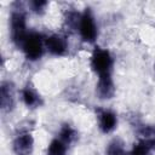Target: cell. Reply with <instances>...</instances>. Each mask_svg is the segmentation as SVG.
I'll return each mask as SVG.
<instances>
[{
  "instance_id": "obj_1",
  "label": "cell",
  "mask_w": 155,
  "mask_h": 155,
  "mask_svg": "<svg viewBox=\"0 0 155 155\" xmlns=\"http://www.w3.org/2000/svg\"><path fill=\"white\" fill-rule=\"evenodd\" d=\"M27 29L28 28H27L25 11L23 8H15L10 16V33H11V40L15 44V46L21 48L24 39L29 33Z\"/></svg>"
},
{
  "instance_id": "obj_2",
  "label": "cell",
  "mask_w": 155,
  "mask_h": 155,
  "mask_svg": "<svg viewBox=\"0 0 155 155\" xmlns=\"http://www.w3.org/2000/svg\"><path fill=\"white\" fill-rule=\"evenodd\" d=\"M90 67L92 71L98 76L113 74L114 58L107 48L96 47L90 58Z\"/></svg>"
},
{
  "instance_id": "obj_3",
  "label": "cell",
  "mask_w": 155,
  "mask_h": 155,
  "mask_svg": "<svg viewBox=\"0 0 155 155\" xmlns=\"http://www.w3.org/2000/svg\"><path fill=\"white\" fill-rule=\"evenodd\" d=\"M21 50L28 61H39L45 51V39L38 31H29L21 46Z\"/></svg>"
},
{
  "instance_id": "obj_4",
  "label": "cell",
  "mask_w": 155,
  "mask_h": 155,
  "mask_svg": "<svg viewBox=\"0 0 155 155\" xmlns=\"http://www.w3.org/2000/svg\"><path fill=\"white\" fill-rule=\"evenodd\" d=\"M78 30L80 33L82 41L88 42V44H92L96 41V39L98 36V28H97V23H96L93 12L90 7H86L84 10V12L80 15Z\"/></svg>"
},
{
  "instance_id": "obj_5",
  "label": "cell",
  "mask_w": 155,
  "mask_h": 155,
  "mask_svg": "<svg viewBox=\"0 0 155 155\" xmlns=\"http://www.w3.org/2000/svg\"><path fill=\"white\" fill-rule=\"evenodd\" d=\"M15 155H31L34 150V137L29 131H19L12 142Z\"/></svg>"
},
{
  "instance_id": "obj_6",
  "label": "cell",
  "mask_w": 155,
  "mask_h": 155,
  "mask_svg": "<svg viewBox=\"0 0 155 155\" xmlns=\"http://www.w3.org/2000/svg\"><path fill=\"white\" fill-rule=\"evenodd\" d=\"M45 48L50 54L56 57H62L67 54L69 45L64 36L59 34H52L45 39Z\"/></svg>"
},
{
  "instance_id": "obj_7",
  "label": "cell",
  "mask_w": 155,
  "mask_h": 155,
  "mask_svg": "<svg viewBox=\"0 0 155 155\" xmlns=\"http://www.w3.org/2000/svg\"><path fill=\"white\" fill-rule=\"evenodd\" d=\"M115 84L113 80V74H107L98 76V81L96 85V93L99 99L107 101L111 99L115 96Z\"/></svg>"
},
{
  "instance_id": "obj_8",
  "label": "cell",
  "mask_w": 155,
  "mask_h": 155,
  "mask_svg": "<svg viewBox=\"0 0 155 155\" xmlns=\"http://www.w3.org/2000/svg\"><path fill=\"white\" fill-rule=\"evenodd\" d=\"M98 127L103 133H111L117 126V115L110 109H99L97 111Z\"/></svg>"
},
{
  "instance_id": "obj_9",
  "label": "cell",
  "mask_w": 155,
  "mask_h": 155,
  "mask_svg": "<svg viewBox=\"0 0 155 155\" xmlns=\"http://www.w3.org/2000/svg\"><path fill=\"white\" fill-rule=\"evenodd\" d=\"M0 104L2 111H11L15 108V86L11 81H2L0 86Z\"/></svg>"
},
{
  "instance_id": "obj_10",
  "label": "cell",
  "mask_w": 155,
  "mask_h": 155,
  "mask_svg": "<svg viewBox=\"0 0 155 155\" xmlns=\"http://www.w3.org/2000/svg\"><path fill=\"white\" fill-rule=\"evenodd\" d=\"M21 98L24 105L29 109H36L42 105V97L31 84H27L21 90Z\"/></svg>"
},
{
  "instance_id": "obj_11",
  "label": "cell",
  "mask_w": 155,
  "mask_h": 155,
  "mask_svg": "<svg viewBox=\"0 0 155 155\" xmlns=\"http://www.w3.org/2000/svg\"><path fill=\"white\" fill-rule=\"evenodd\" d=\"M137 142H140L149 147L151 150L155 149V126L143 125L137 130Z\"/></svg>"
},
{
  "instance_id": "obj_12",
  "label": "cell",
  "mask_w": 155,
  "mask_h": 155,
  "mask_svg": "<svg viewBox=\"0 0 155 155\" xmlns=\"http://www.w3.org/2000/svg\"><path fill=\"white\" fill-rule=\"evenodd\" d=\"M58 138L65 144V145H70V144H74L78 138H79V133L78 131L69 124H63L59 128V132H58Z\"/></svg>"
},
{
  "instance_id": "obj_13",
  "label": "cell",
  "mask_w": 155,
  "mask_h": 155,
  "mask_svg": "<svg viewBox=\"0 0 155 155\" xmlns=\"http://www.w3.org/2000/svg\"><path fill=\"white\" fill-rule=\"evenodd\" d=\"M67 147L58 137L53 138L46 149V155H67Z\"/></svg>"
},
{
  "instance_id": "obj_14",
  "label": "cell",
  "mask_w": 155,
  "mask_h": 155,
  "mask_svg": "<svg viewBox=\"0 0 155 155\" xmlns=\"http://www.w3.org/2000/svg\"><path fill=\"white\" fill-rule=\"evenodd\" d=\"M105 154L107 155H128L125 149L124 143L120 139H113L108 144L105 149Z\"/></svg>"
},
{
  "instance_id": "obj_15",
  "label": "cell",
  "mask_w": 155,
  "mask_h": 155,
  "mask_svg": "<svg viewBox=\"0 0 155 155\" xmlns=\"http://www.w3.org/2000/svg\"><path fill=\"white\" fill-rule=\"evenodd\" d=\"M47 6H48V2L45 0H33L29 2V7L36 15H44Z\"/></svg>"
},
{
  "instance_id": "obj_16",
  "label": "cell",
  "mask_w": 155,
  "mask_h": 155,
  "mask_svg": "<svg viewBox=\"0 0 155 155\" xmlns=\"http://www.w3.org/2000/svg\"><path fill=\"white\" fill-rule=\"evenodd\" d=\"M130 155H151V149L149 147H147L145 144L137 142L133 144Z\"/></svg>"
}]
</instances>
